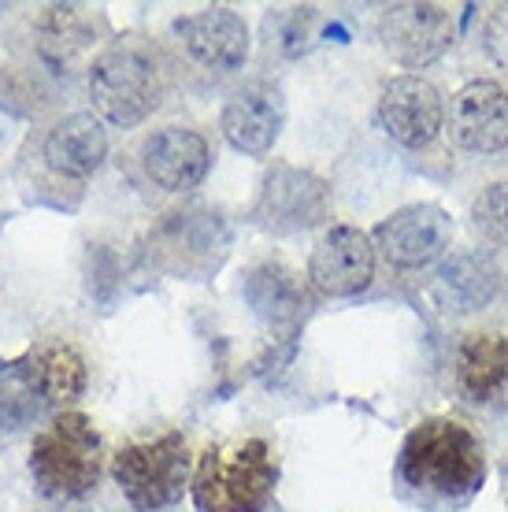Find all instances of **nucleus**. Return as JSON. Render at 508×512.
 <instances>
[{"instance_id":"f257e3e1","label":"nucleus","mask_w":508,"mask_h":512,"mask_svg":"<svg viewBox=\"0 0 508 512\" xmlns=\"http://www.w3.org/2000/svg\"><path fill=\"white\" fill-rule=\"evenodd\" d=\"M401 483L423 498L464 501L483 487L486 453L479 435L453 416H434L412 427L397 457Z\"/></svg>"},{"instance_id":"f03ea898","label":"nucleus","mask_w":508,"mask_h":512,"mask_svg":"<svg viewBox=\"0 0 508 512\" xmlns=\"http://www.w3.org/2000/svg\"><path fill=\"white\" fill-rule=\"evenodd\" d=\"M164 90V64L153 45L138 38L112 41L89 67L93 108L115 127H138L141 119L153 116L164 101Z\"/></svg>"},{"instance_id":"7ed1b4c3","label":"nucleus","mask_w":508,"mask_h":512,"mask_svg":"<svg viewBox=\"0 0 508 512\" xmlns=\"http://www.w3.org/2000/svg\"><path fill=\"white\" fill-rule=\"evenodd\" d=\"M275 457L264 438L238 446H208L193 468V505L197 512H264L275 494Z\"/></svg>"},{"instance_id":"20e7f679","label":"nucleus","mask_w":508,"mask_h":512,"mask_svg":"<svg viewBox=\"0 0 508 512\" xmlns=\"http://www.w3.org/2000/svg\"><path fill=\"white\" fill-rule=\"evenodd\" d=\"M104 468V442L82 412H56L30 446V475L45 498L75 501L97 487Z\"/></svg>"},{"instance_id":"39448f33","label":"nucleus","mask_w":508,"mask_h":512,"mask_svg":"<svg viewBox=\"0 0 508 512\" xmlns=\"http://www.w3.org/2000/svg\"><path fill=\"white\" fill-rule=\"evenodd\" d=\"M230 249V227L219 219V212L201 205L175 208L160 216L149 242H145V256L156 271H167L175 279H208L216 275L223 256Z\"/></svg>"},{"instance_id":"423d86ee","label":"nucleus","mask_w":508,"mask_h":512,"mask_svg":"<svg viewBox=\"0 0 508 512\" xmlns=\"http://www.w3.org/2000/svg\"><path fill=\"white\" fill-rule=\"evenodd\" d=\"M190 446L178 431H167L149 442H127L115 449L112 475L123 498L138 512H156L182 501L190 487Z\"/></svg>"},{"instance_id":"0eeeda50","label":"nucleus","mask_w":508,"mask_h":512,"mask_svg":"<svg viewBox=\"0 0 508 512\" xmlns=\"http://www.w3.org/2000/svg\"><path fill=\"white\" fill-rule=\"evenodd\" d=\"M8 386L19 397L4 401V416L15 405L19 409L15 423H19L30 412L41 409L64 412V405H71V401L86 394L89 368L75 346H67V342H41V346L26 349L15 364H8Z\"/></svg>"},{"instance_id":"6e6552de","label":"nucleus","mask_w":508,"mask_h":512,"mask_svg":"<svg viewBox=\"0 0 508 512\" xmlns=\"http://www.w3.org/2000/svg\"><path fill=\"white\" fill-rule=\"evenodd\" d=\"M327 216H331V182L308 167H293L282 160L264 171L249 208V219L267 234L312 231L327 223Z\"/></svg>"},{"instance_id":"1a4fd4ad","label":"nucleus","mask_w":508,"mask_h":512,"mask_svg":"<svg viewBox=\"0 0 508 512\" xmlns=\"http://www.w3.org/2000/svg\"><path fill=\"white\" fill-rule=\"evenodd\" d=\"M178 49L201 75L227 78L249 60V26L234 8H201L171 26Z\"/></svg>"},{"instance_id":"9d476101","label":"nucleus","mask_w":508,"mask_h":512,"mask_svg":"<svg viewBox=\"0 0 508 512\" xmlns=\"http://www.w3.org/2000/svg\"><path fill=\"white\" fill-rule=\"evenodd\" d=\"M375 253L397 271H420L442 260L453 242V219L438 205H405L382 219L375 234Z\"/></svg>"},{"instance_id":"9b49d317","label":"nucleus","mask_w":508,"mask_h":512,"mask_svg":"<svg viewBox=\"0 0 508 512\" xmlns=\"http://www.w3.org/2000/svg\"><path fill=\"white\" fill-rule=\"evenodd\" d=\"M375 242L360 227L338 223L323 231L312 256H308V279L319 294L327 297H356L364 294L375 279Z\"/></svg>"},{"instance_id":"f8f14e48","label":"nucleus","mask_w":508,"mask_h":512,"mask_svg":"<svg viewBox=\"0 0 508 512\" xmlns=\"http://www.w3.org/2000/svg\"><path fill=\"white\" fill-rule=\"evenodd\" d=\"M379 41L401 67L420 71L453 45V15L442 4H390L379 19Z\"/></svg>"},{"instance_id":"ddd939ff","label":"nucleus","mask_w":508,"mask_h":512,"mask_svg":"<svg viewBox=\"0 0 508 512\" xmlns=\"http://www.w3.org/2000/svg\"><path fill=\"white\" fill-rule=\"evenodd\" d=\"M379 123L397 145L427 149L445 127L442 93L420 75L390 78L379 93Z\"/></svg>"},{"instance_id":"4468645a","label":"nucleus","mask_w":508,"mask_h":512,"mask_svg":"<svg viewBox=\"0 0 508 512\" xmlns=\"http://www.w3.org/2000/svg\"><path fill=\"white\" fill-rule=\"evenodd\" d=\"M449 138L464 153H501L508 149V90L490 78L460 86L449 101Z\"/></svg>"},{"instance_id":"2eb2a0df","label":"nucleus","mask_w":508,"mask_h":512,"mask_svg":"<svg viewBox=\"0 0 508 512\" xmlns=\"http://www.w3.org/2000/svg\"><path fill=\"white\" fill-rule=\"evenodd\" d=\"M141 171L164 193L197 190L212 167V149L201 130L193 127H160L141 141Z\"/></svg>"},{"instance_id":"dca6fc26","label":"nucleus","mask_w":508,"mask_h":512,"mask_svg":"<svg viewBox=\"0 0 508 512\" xmlns=\"http://www.w3.org/2000/svg\"><path fill=\"white\" fill-rule=\"evenodd\" d=\"M223 138L245 156H267L275 149L282 127H286V97L275 82L256 78L245 82L238 93H230L223 104Z\"/></svg>"},{"instance_id":"f3484780","label":"nucleus","mask_w":508,"mask_h":512,"mask_svg":"<svg viewBox=\"0 0 508 512\" xmlns=\"http://www.w3.org/2000/svg\"><path fill=\"white\" fill-rule=\"evenodd\" d=\"M501 290V271L483 253H449L434 268L431 297L449 316H471L483 312Z\"/></svg>"},{"instance_id":"a211bd4d","label":"nucleus","mask_w":508,"mask_h":512,"mask_svg":"<svg viewBox=\"0 0 508 512\" xmlns=\"http://www.w3.org/2000/svg\"><path fill=\"white\" fill-rule=\"evenodd\" d=\"M41 160L60 179H89L108 160V134L101 119L89 112H75L52 123V130L41 141Z\"/></svg>"},{"instance_id":"6ab92c4d","label":"nucleus","mask_w":508,"mask_h":512,"mask_svg":"<svg viewBox=\"0 0 508 512\" xmlns=\"http://www.w3.org/2000/svg\"><path fill=\"white\" fill-rule=\"evenodd\" d=\"M457 386L475 405H490L508 386V338L497 331H471L457 349Z\"/></svg>"},{"instance_id":"aec40b11","label":"nucleus","mask_w":508,"mask_h":512,"mask_svg":"<svg viewBox=\"0 0 508 512\" xmlns=\"http://www.w3.org/2000/svg\"><path fill=\"white\" fill-rule=\"evenodd\" d=\"M245 297L256 308V316L271 327H297L305 312V290L290 268L282 264H260L245 279Z\"/></svg>"},{"instance_id":"412c9836","label":"nucleus","mask_w":508,"mask_h":512,"mask_svg":"<svg viewBox=\"0 0 508 512\" xmlns=\"http://www.w3.org/2000/svg\"><path fill=\"white\" fill-rule=\"evenodd\" d=\"M267 45H275L282 56H301L316 34V8H279L267 15Z\"/></svg>"},{"instance_id":"4be33fe9","label":"nucleus","mask_w":508,"mask_h":512,"mask_svg":"<svg viewBox=\"0 0 508 512\" xmlns=\"http://www.w3.org/2000/svg\"><path fill=\"white\" fill-rule=\"evenodd\" d=\"M471 227L483 234L490 245L508 249V182H490L475 205H471Z\"/></svg>"},{"instance_id":"5701e85b","label":"nucleus","mask_w":508,"mask_h":512,"mask_svg":"<svg viewBox=\"0 0 508 512\" xmlns=\"http://www.w3.org/2000/svg\"><path fill=\"white\" fill-rule=\"evenodd\" d=\"M483 45L497 64L508 67V4H494L483 19Z\"/></svg>"}]
</instances>
